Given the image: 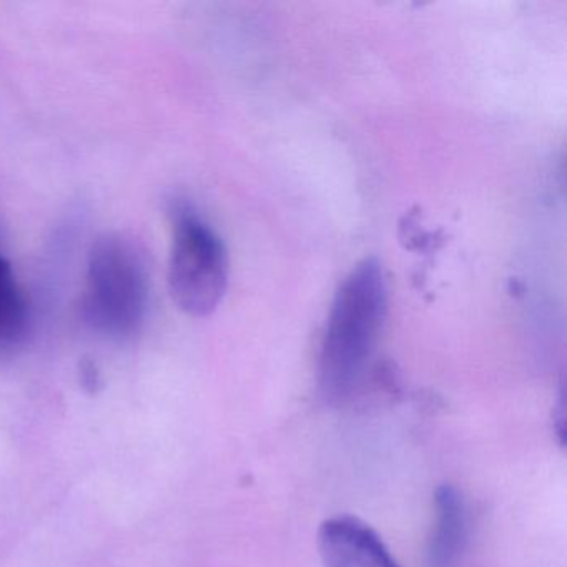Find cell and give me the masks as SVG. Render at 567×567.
I'll return each instance as SVG.
<instances>
[{
    "label": "cell",
    "instance_id": "cell-4",
    "mask_svg": "<svg viewBox=\"0 0 567 567\" xmlns=\"http://www.w3.org/2000/svg\"><path fill=\"white\" fill-rule=\"evenodd\" d=\"M324 567H400L377 530L353 516H334L318 530Z\"/></svg>",
    "mask_w": 567,
    "mask_h": 567
},
{
    "label": "cell",
    "instance_id": "cell-2",
    "mask_svg": "<svg viewBox=\"0 0 567 567\" xmlns=\"http://www.w3.org/2000/svg\"><path fill=\"white\" fill-rule=\"evenodd\" d=\"M148 271L144 251L127 235L107 234L89 254L82 318L114 340L134 337L147 317Z\"/></svg>",
    "mask_w": 567,
    "mask_h": 567
},
{
    "label": "cell",
    "instance_id": "cell-1",
    "mask_svg": "<svg viewBox=\"0 0 567 567\" xmlns=\"http://www.w3.org/2000/svg\"><path fill=\"white\" fill-rule=\"evenodd\" d=\"M386 311V278L380 261H361L338 288L321 340L318 380L328 400H344L363 380Z\"/></svg>",
    "mask_w": 567,
    "mask_h": 567
},
{
    "label": "cell",
    "instance_id": "cell-6",
    "mask_svg": "<svg viewBox=\"0 0 567 567\" xmlns=\"http://www.w3.org/2000/svg\"><path fill=\"white\" fill-rule=\"evenodd\" d=\"M29 307L8 258L0 254V347H12L28 331Z\"/></svg>",
    "mask_w": 567,
    "mask_h": 567
},
{
    "label": "cell",
    "instance_id": "cell-3",
    "mask_svg": "<svg viewBox=\"0 0 567 567\" xmlns=\"http://www.w3.org/2000/svg\"><path fill=\"white\" fill-rule=\"evenodd\" d=\"M168 288L181 310L192 317H207L224 300L228 285V255L214 228L198 217L192 205L174 200Z\"/></svg>",
    "mask_w": 567,
    "mask_h": 567
},
{
    "label": "cell",
    "instance_id": "cell-5",
    "mask_svg": "<svg viewBox=\"0 0 567 567\" xmlns=\"http://www.w3.org/2000/svg\"><path fill=\"white\" fill-rule=\"evenodd\" d=\"M436 517L431 534L427 564L430 567H460L470 533L466 499L451 484L437 487L434 496Z\"/></svg>",
    "mask_w": 567,
    "mask_h": 567
}]
</instances>
